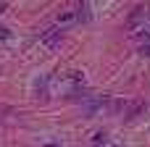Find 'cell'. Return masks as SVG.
<instances>
[{"mask_svg":"<svg viewBox=\"0 0 150 147\" xmlns=\"http://www.w3.org/2000/svg\"><path fill=\"white\" fill-rule=\"evenodd\" d=\"M42 42H45L47 47L61 45V26H50V29H45V32H42Z\"/></svg>","mask_w":150,"mask_h":147,"instance_id":"cell-1","label":"cell"},{"mask_svg":"<svg viewBox=\"0 0 150 147\" xmlns=\"http://www.w3.org/2000/svg\"><path fill=\"white\" fill-rule=\"evenodd\" d=\"M145 16H148V8H145V5H137V8H134V11L129 13V26H134V24H140V21H142Z\"/></svg>","mask_w":150,"mask_h":147,"instance_id":"cell-3","label":"cell"},{"mask_svg":"<svg viewBox=\"0 0 150 147\" xmlns=\"http://www.w3.org/2000/svg\"><path fill=\"white\" fill-rule=\"evenodd\" d=\"M140 55L150 60V42H142V45H140Z\"/></svg>","mask_w":150,"mask_h":147,"instance_id":"cell-8","label":"cell"},{"mask_svg":"<svg viewBox=\"0 0 150 147\" xmlns=\"http://www.w3.org/2000/svg\"><path fill=\"white\" fill-rule=\"evenodd\" d=\"M8 37H11V32H8L5 26H0V39H8Z\"/></svg>","mask_w":150,"mask_h":147,"instance_id":"cell-10","label":"cell"},{"mask_svg":"<svg viewBox=\"0 0 150 147\" xmlns=\"http://www.w3.org/2000/svg\"><path fill=\"white\" fill-rule=\"evenodd\" d=\"M137 37H140V39H148V42H150V29H142Z\"/></svg>","mask_w":150,"mask_h":147,"instance_id":"cell-9","label":"cell"},{"mask_svg":"<svg viewBox=\"0 0 150 147\" xmlns=\"http://www.w3.org/2000/svg\"><path fill=\"white\" fill-rule=\"evenodd\" d=\"M37 97H40V100H45V97H47V79H45V76L37 82Z\"/></svg>","mask_w":150,"mask_h":147,"instance_id":"cell-5","label":"cell"},{"mask_svg":"<svg viewBox=\"0 0 150 147\" xmlns=\"http://www.w3.org/2000/svg\"><path fill=\"white\" fill-rule=\"evenodd\" d=\"M76 18H79V21H87V18H90V13H87V0H84V3H79V11H76Z\"/></svg>","mask_w":150,"mask_h":147,"instance_id":"cell-7","label":"cell"},{"mask_svg":"<svg viewBox=\"0 0 150 147\" xmlns=\"http://www.w3.org/2000/svg\"><path fill=\"white\" fill-rule=\"evenodd\" d=\"M71 21H76V13H74V11H63V13L58 16V26H66V24H71Z\"/></svg>","mask_w":150,"mask_h":147,"instance_id":"cell-4","label":"cell"},{"mask_svg":"<svg viewBox=\"0 0 150 147\" xmlns=\"http://www.w3.org/2000/svg\"><path fill=\"white\" fill-rule=\"evenodd\" d=\"M142 108H145V103H140V100H134V103H129V108H127V113H124V118L127 121H134L140 113H142Z\"/></svg>","mask_w":150,"mask_h":147,"instance_id":"cell-2","label":"cell"},{"mask_svg":"<svg viewBox=\"0 0 150 147\" xmlns=\"http://www.w3.org/2000/svg\"><path fill=\"white\" fill-rule=\"evenodd\" d=\"M45 147H61V145H45Z\"/></svg>","mask_w":150,"mask_h":147,"instance_id":"cell-11","label":"cell"},{"mask_svg":"<svg viewBox=\"0 0 150 147\" xmlns=\"http://www.w3.org/2000/svg\"><path fill=\"white\" fill-rule=\"evenodd\" d=\"M105 142H108V134H105V132H95V134H92V145L95 147L105 145Z\"/></svg>","mask_w":150,"mask_h":147,"instance_id":"cell-6","label":"cell"}]
</instances>
